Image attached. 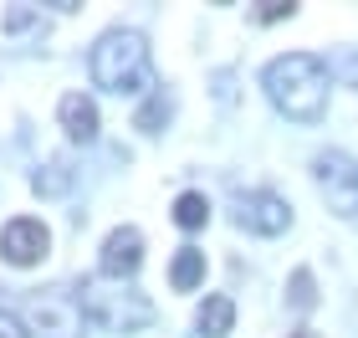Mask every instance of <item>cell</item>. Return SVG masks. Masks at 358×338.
<instances>
[{"mask_svg": "<svg viewBox=\"0 0 358 338\" xmlns=\"http://www.w3.org/2000/svg\"><path fill=\"white\" fill-rule=\"evenodd\" d=\"M169 118H174V92L154 87V92H149V103L134 113V128H138V134H159V128H164Z\"/></svg>", "mask_w": 358, "mask_h": 338, "instance_id": "obj_13", "label": "cell"}, {"mask_svg": "<svg viewBox=\"0 0 358 338\" xmlns=\"http://www.w3.org/2000/svg\"><path fill=\"white\" fill-rule=\"evenodd\" d=\"M169 282H174V293H194V287L205 282V251L200 246H179L174 267H169Z\"/></svg>", "mask_w": 358, "mask_h": 338, "instance_id": "obj_12", "label": "cell"}, {"mask_svg": "<svg viewBox=\"0 0 358 338\" xmlns=\"http://www.w3.org/2000/svg\"><path fill=\"white\" fill-rule=\"evenodd\" d=\"M0 26H6L10 36H15V31H26V26H41V10H31V6H10Z\"/></svg>", "mask_w": 358, "mask_h": 338, "instance_id": "obj_16", "label": "cell"}, {"mask_svg": "<svg viewBox=\"0 0 358 338\" xmlns=\"http://www.w3.org/2000/svg\"><path fill=\"white\" fill-rule=\"evenodd\" d=\"M138 267H143V231H138V225H118V231H108L103 256H97V277L128 282Z\"/></svg>", "mask_w": 358, "mask_h": 338, "instance_id": "obj_8", "label": "cell"}, {"mask_svg": "<svg viewBox=\"0 0 358 338\" xmlns=\"http://www.w3.org/2000/svg\"><path fill=\"white\" fill-rule=\"evenodd\" d=\"M87 72L97 87L108 92H128V98H138V92H154V67H149V41L138 36V31H103L87 57Z\"/></svg>", "mask_w": 358, "mask_h": 338, "instance_id": "obj_2", "label": "cell"}, {"mask_svg": "<svg viewBox=\"0 0 358 338\" xmlns=\"http://www.w3.org/2000/svg\"><path fill=\"white\" fill-rule=\"evenodd\" d=\"M26 318L36 338H77L83 333V297L72 293V287H52V293H31L26 297Z\"/></svg>", "mask_w": 358, "mask_h": 338, "instance_id": "obj_4", "label": "cell"}, {"mask_svg": "<svg viewBox=\"0 0 358 338\" xmlns=\"http://www.w3.org/2000/svg\"><path fill=\"white\" fill-rule=\"evenodd\" d=\"M46 251H52V231H46L36 216H15L6 231H0V256H6L10 267H36Z\"/></svg>", "mask_w": 358, "mask_h": 338, "instance_id": "obj_6", "label": "cell"}, {"mask_svg": "<svg viewBox=\"0 0 358 338\" xmlns=\"http://www.w3.org/2000/svg\"><path fill=\"white\" fill-rule=\"evenodd\" d=\"M77 297H83V318L92 333H138L154 323V302L134 293V287H103V282H83L77 287Z\"/></svg>", "mask_w": 358, "mask_h": 338, "instance_id": "obj_3", "label": "cell"}, {"mask_svg": "<svg viewBox=\"0 0 358 338\" xmlns=\"http://www.w3.org/2000/svg\"><path fill=\"white\" fill-rule=\"evenodd\" d=\"M287 338H317V333L313 328H297V333H287Z\"/></svg>", "mask_w": 358, "mask_h": 338, "instance_id": "obj_19", "label": "cell"}, {"mask_svg": "<svg viewBox=\"0 0 358 338\" xmlns=\"http://www.w3.org/2000/svg\"><path fill=\"white\" fill-rule=\"evenodd\" d=\"M0 338H31V333H26V323H21L15 313H6V308H0Z\"/></svg>", "mask_w": 358, "mask_h": 338, "instance_id": "obj_18", "label": "cell"}, {"mask_svg": "<svg viewBox=\"0 0 358 338\" xmlns=\"http://www.w3.org/2000/svg\"><path fill=\"white\" fill-rule=\"evenodd\" d=\"M313 180L333 216H358V164L343 149H322L313 159Z\"/></svg>", "mask_w": 358, "mask_h": 338, "instance_id": "obj_5", "label": "cell"}, {"mask_svg": "<svg viewBox=\"0 0 358 338\" xmlns=\"http://www.w3.org/2000/svg\"><path fill=\"white\" fill-rule=\"evenodd\" d=\"M57 118H62V128H67V139H77V143L97 139V103L87 98V92H67V98L57 103Z\"/></svg>", "mask_w": 358, "mask_h": 338, "instance_id": "obj_9", "label": "cell"}, {"mask_svg": "<svg viewBox=\"0 0 358 338\" xmlns=\"http://www.w3.org/2000/svg\"><path fill=\"white\" fill-rule=\"evenodd\" d=\"M231 323H236V302L225 297V293L205 297L200 313H194V333H200V338H225V333H231Z\"/></svg>", "mask_w": 358, "mask_h": 338, "instance_id": "obj_10", "label": "cell"}, {"mask_svg": "<svg viewBox=\"0 0 358 338\" xmlns=\"http://www.w3.org/2000/svg\"><path fill=\"white\" fill-rule=\"evenodd\" d=\"M236 220L246 225L251 236H282L292 225V205L282 195H271V190H246V195L236 200Z\"/></svg>", "mask_w": 358, "mask_h": 338, "instance_id": "obj_7", "label": "cell"}, {"mask_svg": "<svg viewBox=\"0 0 358 338\" xmlns=\"http://www.w3.org/2000/svg\"><path fill=\"white\" fill-rule=\"evenodd\" d=\"M262 87L276 103V113H287L292 123H317L328 113V67L313 52L271 57L266 72H262Z\"/></svg>", "mask_w": 358, "mask_h": 338, "instance_id": "obj_1", "label": "cell"}, {"mask_svg": "<svg viewBox=\"0 0 358 338\" xmlns=\"http://www.w3.org/2000/svg\"><path fill=\"white\" fill-rule=\"evenodd\" d=\"M292 15H297V6H292V0H266V6L256 10V21L271 26V21H292Z\"/></svg>", "mask_w": 358, "mask_h": 338, "instance_id": "obj_17", "label": "cell"}, {"mask_svg": "<svg viewBox=\"0 0 358 338\" xmlns=\"http://www.w3.org/2000/svg\"><path fill=\"white\" fill-rule=\"evenodd\" d=\"M72 180H77V169L67 164V159H46V164L31 174V190H36L41 200H57V195H67V190H72Z\"/></svg>", "mask_w": 358, "mask_h": 338, "instance_id": "obj_11", "label": "cell"}, {"mask_svg": "<svg viewBox=\"0 0 358 338\" xmlns=\"http://www.w3.org/2000/svg\"><path fill=\"white\" fill-rule=\"evenodd\" d=\"M287 302H292L297 313L317 308V282H313V272H307V267H297V272H292V282H287Z\"/></svg>", "mask_w": 358, "mask_h": 338, "instance_id": "obj_15", "label": "cell"}, {"mask_svg": "<svg viewBox=\"0 0 358 338\" xmlns=\"http://www.w3.org/2000/svg\"><path fill=\"white\" fill-rule=\"evenodd\" d=\"M205 220H210V200L200 195V190H185V195L174 200V225L179 231H200Z\"/></svg>", "mask_w": 358, "mask_h": 338, "instance_id": "obj_14", "label": "cell"}]
</instances>
